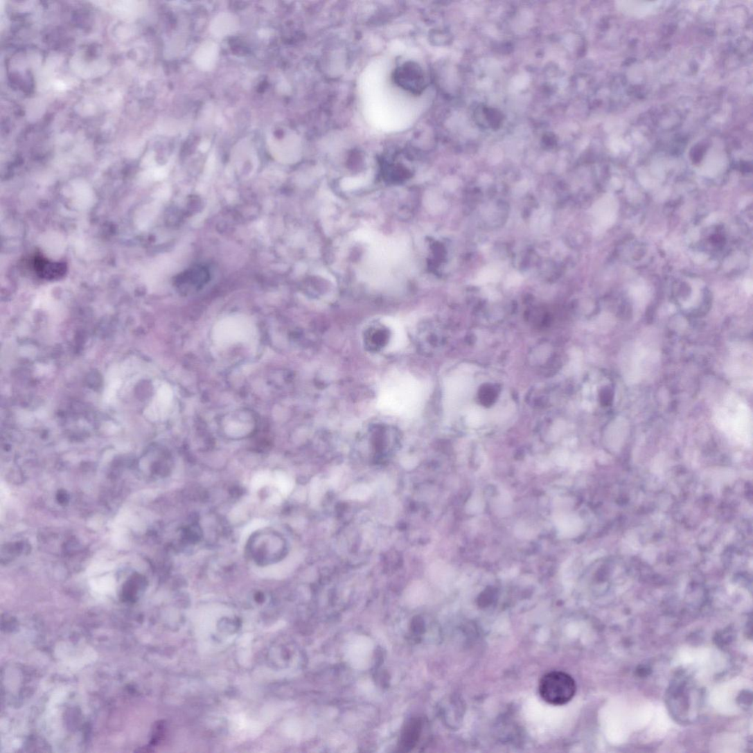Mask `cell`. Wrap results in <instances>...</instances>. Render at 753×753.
Instances as JSON below:
<instances>
[{"label":"cell","mask_w":753,"mask_h":753,"mask_svg":"<svg viewBox=\"0 0 753 753\" xmlns=\"http://www.w3.org/2000/svg\"><path fill=\"white\" fill-rule=\"evenodd\" d=\"M251 327L242 321H224L214 330V337L221 344L243 342L249 339Z\"/></svg>","instance_id":"5"},{"label":"cell","mask_w":753,"mask_h":753,"mask_svg":"<svg viewBox=\"0 0 753 753\" xmlns=\"http://www.w3.org/2000/svg\"><path fill=\"white\" fill-rule=\"evenodd\" d=\"M363 184L364 183L360 179H348V180L344 181L342 186L345 190H351L358 188Z\"/></svg>","instance_id":"11"},{"label":"cell","mask_w":753,"mask_h":753,"mask_svg":"<svg viewBox=\"0 0 753 753\" xmlns=\"http://www.w3.org/2000/svg\"><path fill=\"white\" fill-rule=\"evenodd\" d=\"M372 494V489L366 484H357L351 486L346 492L345 497L349 499L365 500Z\"/></svg>","instance_id":"8"},{"label":"cell","mask_w":753,"mask_h":753,"mask_svg":"<svg viewBox=\"0 0 753 753\" xmlns=\"http://www.w3.org/2000/svg\"><path fill=\"white\" fill-rule=\"evenodd\" d=\"M423 727V720L420 717L413 718L406 723L400 736L399 745L400 752H411L419 744Z\"/></svg>","instance_id":"6"},{"label":"cell","mask_w":753,"mask_h":753,"mask_svg":"<svg viewBox=\"0 0 753 753\" xmlns=\"http://www.w3.org/2000/svg\"><path fill=\"white\" fill-rule=\"evenodd\" d=\"M249 545L251 555L260 565L278 562L284 557L285 543L276 533H259L251 540Z\"/></svg>","instance_id":"3"},{"label":"cell","mask_w":753,"mask_h":753,"mask_svg":"<svg viewBox=\"0 0 753 753\" xmlns=\"http://www.w3.org/2000/svg\"><path fill=\"white\" fill-rule=\"evenodd\" d=\"M37 269L41 277L46 279H57L65 272V267L58 263L40 259L37 262Z\"/></svg>","instance_id":"7"},{"label":"cell","mask_w":753,"mask_h":753,"mask_svg":"<svg viewBox=\"0 0 753 753\" xmlns=\"http://www.w3.org/2000/svg\"><path fill=\"white\" fill-rule=\"evenodd\" d=\"M497 398V391L492 385H484L479 390V400L484 406H491Z\"/></svg>","instance_id":"9"},{"label":"cell","mask_w":753,"mask_h":753,"mask_svg":"<svg viewBox=\"0 0 753 753\" xmlns=\"http://www.w3.org/2000/svg\"><path fill=\"white\" fill-rule=\"evenodd\" d=\"M393 81L401 89L412 94H421L426 88V78L422 67L409 62L394 71Z\"/></svg>","instance_id":"4"},{"label":"cell","mask_w":753,"mask_h":753,"mask_svg":"<svg viewBox=\"0 0 753 753\" xmlns=\"http://www.w3.org/2000/svg\"><path fill=\"white\" fill-rule=\"evenodd\" d=\"M576 684L569 675L564 672H551L540 680L539 691L541 698L553 706H563L575 696Z\"/></svg>","instance_id":"2"},{"label":"cell","mask_w":753,"mask_h":753,"mask_svg":"<svg viewBox=\"0 0 753 753\" xmlns=\"http://www.w3.org/2000/svg\"><path fill=\"white\" fill-rule=\"evenodd\" d=\"M424 391L419 380L407 373H396L382 384L378 405L380 409L391 415H407L419 408Z\"/></svg>","instance_id":"1"},{"label":"cell","mask_w":753,"mask_h":753,"mask_svg":"<svg viewBox=\"0 0 753 753\" xmlns=\"http://www.w3.org/2000/svg\"><path fill=\"white\" fill-rule=\"evenodd\" d=\"M411 635L415 639H420L426 632L425 619L420 616L414 617L411 624Z\"/></svg>","instance_id":"10"}]
</instances>
